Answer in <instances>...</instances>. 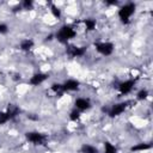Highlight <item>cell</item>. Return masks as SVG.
Masks as SVG:
<instances>
[{
    "label": "cell",
    "instance_id": "obj_16",
    "mask_svg": "<svg viewBox=\"0 0 153 153\" xmlns=\"http://www.w3.org/2000/svg\"><path fill=\"white\" fill-rule=\"evenodd\" d=\"M50 12H51V14H53L55 18H57V19L61 18V11H60V8H59L57 6L51 5V6H50Z\"/></svg>",
    "mask_w": 153,
    "mask_h": 153
},
{
    "label": "cell",
    "instance_id": "obj_21",
    "mask_svg": "<svg viewBox=\"0 0 153 153\" xmlns=\"http://www.w3.org/2000/svg\"><path fill=\"white\" fill-rule=\"evenodd\" d=\"M7 31H8V26L6 24H4V23H0V35L6 33Z\"/></svg>",
    "mask_w": 153,
    "mask_h": 153
},
{
    "label": "cell",
    "instance_id": "obj_9",
    "mask_svg": "<svg viewBox=\"0 0 153 153\" xmlns=\"http://www.w3.org/2000/svg\"><path fill=\"white\" fill-rule=\"evenodd\" d=\"M74 106H75L76 110H79V111H84V110L90 109L91 103H90V100H88L87 98L79 97V98H76L75 102H74Z\"/></svg>",
    "mask_w": 153,
    "mask_h": 153
},
{
    "label": "cell",
    "instance_id": "obj_15",
    "mask_svg": "<svg viewBox=\"0 0 153 153\" xmlns=\"http://www.w3.org/2000/svg\"><path fill=\"white\" fill-rule=\"evenodd\" d=\"M84 24H85V26H86V30H88V31H92V30H94V27H96V20L92 19V18L85 19V20H84Z\"/></svg>",
    "mask_w": 153,
    "mask_h": 153
},
{
    "label": "cell",
    "instance_id": "obj_17",
    "mask_svg": "<svg viewBox=\"0 0 153 153\" xmlns=\"http://www.w3.org/2000/svg\"><path fill=\"white\" fill-rule=\"evenodd\" d=\"M147 96H148V91H147L146 88H142V90H140V91L137 92V94H136L137 99H140V100H143V99H146V98H147Z\"/></svg>",
    "mask_w": 153,
    "mask_h": 153
},
{
    "label": "cell",
    "instance_id": "obj_1",
    "mask_svg": "<svg viewBox=\"0 0 153 153\" xmlns=\"http://www.w3.org/2000/svg\"><path fill=\"white\" fill-rule=\"evenodd\" d=\"M75 36H76L75 30H74L72 26H69V25H63V26H61V27L59 29V31L56 32V35H55L56 39H57L59 42H61V43H67L69 39L74 38Z\"/></svg>",
    "mask_w": 153,
    "mask_h": 153
},
{
    "label": "cell",
    "instance_id": "obj_18",
    "mask_svg": "<svg viewBox=\"0 0 153 153\" xmlns=\"http://www.w3.org/2000/svg\"><path fill=\"white\" fill-rule=\"evenodd\" d=\"M79 117H80V111H79V110L74 109V110L71 111V114H69V118H71L72 121H76Z\"/></svg>",
    "mask_w": 153,
    "mask_h": 153
},
{
    "label": "cell",
    "instance_id": "obj_22",
    "mask_svg": "<svg viewBox=\"0 0 153 153\" xmlns=\"http://www.w3.org/2000/svg\"><path fill=\"white\" fill-rule=\"evenodd\" d=\"M51 90H53L54 92H59V91H62V85H61V84H54V85L51 86Z\"/></svg>",
    "mask_w": 153,
    "mask_h": 153
},
{
    "label": "cell",
    "instance_id": "obj_8",
    "mask_svg": "<svg viewBox=\"0 0 153 153\" xmlns=\"http://www.w3.org/2000/svg\"><path fill=\"white\" fill-rule=\"evenodd\" d=\"M47 79H48V75H47L45 73H36V74H33V75L30 78L29 84L32 85V86H38V85L43 84Z\"/></svg>",
    "mask_w": 153,
    "mask_h": 153
},
{
    "label": "cell",
    "instance_id": "obj_20",
    "mask_svg": "<svg viewBox=\"0 0 153 153\" xmlns=\"http://www.w3.org/2000/svg\"><path fill=\"white\" fill-rule=\"evenodd\" d=\"M8 121H10V118H8L7 114H6V111L0 112V124H4L6 122H8Z\"/></svg>",
    "mask_w": 153,
    "mask_h": 153
},
{
    "label": "cell",
    "instance_id": "obj_13",
    "mask_svg": "<svg viewBox=\"0 0 153 153\" xmlns=\"http://www.w3.org/2000/svg\"><path fill=\"white\" fill-rule=\"evenodd\" d=\"M151 148V145H148V143H137V145H135V146H133L131 147V151H134V152H140V151H146V149H149Z\"/></svg>",
    "mask_w": 153,
    "mask_h": 153
},
{
    "label": "cell",
    "instance_id": "obj_2",
    "mask_svg": "<svg viewBox=\"0 0 153 153\" xmlns=\"http://www.w3.org/2000/svg\"><path fill=\"white\" fill-rule=\"evenodd\" d=\"M135 8H136V6H135L134 2H127L123 6H121L120 10H118V18H120V20L122 23H124V24L129 23L131 16L135 12Z\"/></svg>",
    "mask_w": 153,
    "mask_h": 153
},
{
    "label": "cell",
    "instance_id": "obj_14",
    "mask_svg": "<svg viewBox=\"0 0 153 153\" xmlns=\"http://www.w3.org/2000/svg\"><path fill=\"white\" fill-rule=\"evenodd\" d=\"M104 153H117V148L111 142L106 141L104 143Z\"/></svg>",
    "mask_w": 153,
    "mask_h": 153
},
{
    "label": "cell",
    "instance_id": "obj_12",
    "mask_svg": "<svg viewBox=\"0 0 153 153\" xmlns=\"http://www.w3.org/2000/svg\"><path fill=\"white\" fill-rule=\"evenodd\" d=\"M81 152H82V153H98V149H97L93 145L84 143V145L81 146Z\"/></svg>",
    "mask_w": 153,
    "mask_h": 153
},
{
    "label": "cell",
    "instance_id": "obj_4",
    "mask_svg": "<svg viewBox=\"0 0 153 153\" xmlns=\"http://www.w3.org/2000/svg\"><path fill=\"white\" fill-rule=\"evenodd\" d=\"M26 136V140L31 143H35V145H43L47 140V136L42 133H38V131H27L25 134Z\"/></svg>",
    "mask_w": 153,
    "mask_h": 153
},
{
    "label": "cell",
    "instance_id": "obj_5",
    "mask_svg": "<svg viewBox=\"0 0 153 153\" xmlns=\"http://www.w3.org/2000/svg\"><path fill=\"white\" fill-rule=\"evenodd\" d=\"M134 86H135V80L128 79V80L122 81L118 85V91H120L121 94H128V93L131 92V90L134 88Z\"/></svg>",
    "mask_w": 153,
    "mask_h": 153
},
{
    "label": "cell",
    "instance_id": "obj_7",
    "mask_svg": "<svg viewBox=\"0 0 153 153\" xmlns=\"http://www.w3.org/2000/svg\"><path fill=\"white\" fill-rule=\"evenodd\" d=\"M126 108H127V103H124V102H122V103H116V104H114V105L111 106V109L109 110V116H110V117L120 116L121 114L124 112Z\"/></svg>",
    "mask_w": 153,
    "mask_h": 153
},
{
    "label": "cell",
    "instance_id": "obj_3",
    "mask_svg": "<svg viewBox=\"0 0 153 153\" xmlns=\"http://www.w3.org/2000/svg\"><path fill=\"white\" fill-rule=\"evenodd\" d=\"M94 48L103 56H109L114 51V44L111 42H98V43H94Z\"/></svg>",
    "mask_w": 153,
    "mask_h": 153
},
{
    "label": "cell",
    "instance_id": "obj_6",
    "mask_svg": "<svg viewBox=\"0 0 153 153\" xmlns=\"http://www.w3.org/2000/svg\"><path fill=\"white\" fill-rule=\"evenodd\" d=\"M62 85V91L63 92H73V91H76L80 86V82L75 79H67Z\"/></svg>",
    "mask_w": 153,
    "mask_h": 153
},
{
    "label": "cell",
    "instance_id": "obj_11",
    "mask_svg": "<svg viewBox=\"0 0 153 153\" xmlns=\"http://www.w3.org/2000/svg\"><path fill=\"white\" fill-rule=\"evenodd\" d=\"M20 49L23 50V51H29V50H31L32 49V47H33V41L32 39H30V38H25V39H23L22 42H20Z\"/></svg>",
    "mask_w": 153,
    "mask_h": 153
},
{
    "label": "cell",
    "instance_id": "obj_19",
    "mask_svg": "<svg viewBox=\"0 0 153 153\" xmlns=\"http://www.w3.org/2000/svg\"><path fill=\"white\" fill-rule=\"evenodd\" d=\"M24 10H31L32 8V6H33V2L31 1V0H24L23 2H22V5H20Z\"/></svg>",
    "mask_w": 153,
    "mask_h": 153
},
{
    "label": "cell",
    "instance_id": "obj_10",
    "mask_svg": "<svg viewBox=\"0 0 153 153\" xmlns=\"http://www.w3.org/2000/svg\"><path fill=\"white\" fill-rule=\"evenodd\" d=\"M85 54V48L84 47H75L72 45L68 48V55L72 57H80Z\"/></svg>",
    "mask_w": 153,
    "mask_h": 153
}]
</instances>
